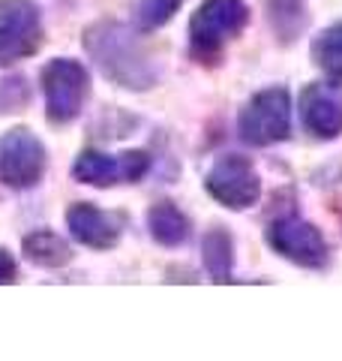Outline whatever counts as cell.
Returning a JSON list of instances; mask_svg holds the SVG:
<instances>
[{
	"label": "cell",
	"instance_id": "2e32d148",
	"mask_svg": "<svg viewBox=\"0 0 342 361\" xmlns=\"http://www.w3.org/2000/svg\"><path fill=\"white\" fill-rule=\"evenodd\" d=\"M184 4L186 0H139V6H135V27L141 33L165 27Z\"/></svg>",
	"mask_w": 342,
	"mask_h": 361
},
{
	"label": "cell",
	"instance_id": "ba28073f",
	"mask_svg": "<svg viewBox=\"0 0 342 361\" xmlns=\"http://www.w3.org/2000/svg\"><path fill=\"white\" fill-rule=\"evenodd\" d=\"M151 169V157L144 151H123L118 157L102 151H82L72 163L75 180L90 187H111V184H135Z\"/></svg>",
	"mask_w": 342,
	"mask_h": 361
},
{
	"label": "cell",
	"instance_id": "6da1fadb",
	"mask_svg": "<svg viewBox=\"0 0 342 361\" xmlns=\"http://www.w3.org/2000/svg\"><path fill=\"white\" fill-rule=\"evenodd\" d=\"M84 49L96 61L102 75L129 90H147L156 85V66L141 45L139 33L120 21H96L84 30Z\"/></svg>",
	"mask_w": 342,
	"mask_h": 361
},
{
	"label": "cell",
	"instance_id": "e0dca14e",
	"mask_svg": "<svg viewBox=\"0 0 342 361\" xmlns=\"http://www.w3.org/2000/svg\"><path fill=\"white\" fill-rule=\"evenodd\" d=\"M267 9H270L273 25L282 33V39H291L306 25L303 0H267Z\"/></svg>",
	"mask_w": 342,
	"mask_h": 361
},
{
	"label": "cell",
	"instance_id": "8fae6325",
	"mask_svg": "<svg viewBox=\"0 0 342 361\" xmlns=\"http://www.w3.org/2000/svg\"><path fill=\"white\" fill-rule=\"evenodd\" d=\"M66 226H70L72 238L78 244L90 247V250H111L120 241V232H123V220L118 214L99 211L90 202H75L66 211Z\"/></svg>",
	"mask_w": 342,
	"mask_h": 361
},
{
	"label": "cell",
	"instance_id": "d6986e66",
	"mask_svg": "<svg viewBox=\"0 0 342 361\" xmlns=\"http://www.w3.org/2000/svg\"><path fill=\"white\" fill-rule=\"evenodd\" d=\"M15 274H18V268H15L13 253L0 247V283H15Z\"/></svg>",
	"mask_w": 342,
	"mask_h": 361
},
{
	"label": "cell",
	"instance_id": "4fadbf2b",
	"mask_svg": "<svg viewBox=\"0 0 342 361\" xmlns=\"http://www.w3.org/2000/svg\"><path fill=\"white\" fill-rule=\"evenodd\" d=\"M201 259L208 274L216 280V283H228L234 274V241L225 229H210L201 241Z\"/></svg>",
	"mask_w": 342,
	"mask_h": 361
},
{
	"label": "cell",
	"instance_id": "277c9868",
	"mask_svg": "<svg viewBox=\"0 0 342 361\" xmlns=\"http://www.w3.org/2000/svg\"><path fill=\"white\" fill-rule=\"evenodd\" d=\"M42 90H45V115L51 123H70L82 115L90 78L87 70L72 58H57L45 63L42 70Z\"/></svg>",
	"mask_w": 342,
	"mask_h": 361
},
{
	"label": "cell",
	"instance_id": "30bf717a",
	"mask_svg": "<svg viewBox=\"0 0 342 361\" xmlns=\"http://www.w3.org/2000/svg\"><path fill=\"white\" fill-rule=\"evenodd\" d=\"M300 121L315 139H336L342 133V85H306L300 90Z\"/></svg>",
	"mask_w": 342,
	"mask_h": 361
},
{
	"label": "cell",
	"instance_id": "7c38bea8",
	"mask_svg": "<svg viewBox=\"0 0 342 361\" xmlns=\"http://www.w3.org/2000/svg\"><path fill=\"white\" fill-rule=\"evenodd\" d=\"M147 229H151L153 241L163 247H180L189 241V217L180 211L175 202H156V205L147 211Z\"/></svg>",
	"mask_w": 342,
	"mask_h": 361
},
{
	"label": "cell",
	"instance_id": "3957f363",
	"mask_svg": "<svg viewBox=\"0 0 342 361\" xmlns=\"http://www.w3.org/2000/svg\"><path fill=\"white\" fill-rule=\"evenodd\" d=\"M237 133L246 145L255 148H267L291 133V99L285 87H267L243 106L241 118H237Z\"/></svg>",
	"mask_w": 342,
	"mask_h": 361
},
{
	"label": "cell",
	"instance_id": "9a60e30c",
	"mask_svg": "<svg viewBox=\"0 0 342 361\" xmlns=\"http://www.w3.org/2000/svg\"><path fill=\"white\" fill-rule=\"evenodd\" d=\"M312 61L334 85H342V21L324 27L312 39Z\"/></svg>",
	"mask_w": 342,
	"mask_h": 361
},
{
	"label": "cell",
	"instance_id": "52a82bcc",
	"mask_svg": "<svg viewBox=\"0 0 342 361\" xmlns=\"http://www.w3.org/2000/svg\"><path fill=\"white\" fill-rule=\"evenodd\" d=\"M45 175V148L25 127L9 130L0 139V180L13 190L37 187Z\"/></svg>",
	"mask_w": 342,
	"mask_h": 361
},
{
	"label": "cell",
	"instance_id": "8992f818",
	"mask_svg": "<svg viewBox=\"0 0 342 361\" xmlns=\"http://www.w3.org/2000/svg\"><path fill=\"white\" fill-rule=\"evenodd\" d=\"M204 187L208 193L225 208L243 211L253 208L258 196H261V180L258 172L253 169V163L241 154H225L213 163V169L204 178Z\"/></svg>",
	"mask_w": 342,
	"mask_h": 361
},
{
	"label": "cell",
	"instance_id": "9c48e42d",
	"mask_svg": "<svg viewBox=\"0 0 342 361\" xmlns=\"http://www.w3.org/2000/svg\"><path fill=\"white\" fill-rule=\"evenodd\" d=\"M267 244L282 259H289V262L300 265V268H324V262H327L324 235L318 232V226L306 223L300 217H282L277 223H270Z\"/></svg>",
	"mask_w": 342,
	"mask_h": 361
},
{
	"label": "cell",
	"instance_id": "ac0fdd59",
	"mask_svg": "<svg viewBox=\"0 0 342 361\" xmlns=\"http://www.w3.org/2000/svg\"><path fill=\"white\" fill-rule=\"evenodd\" d=\"M25 87V78H4L0 82V94H4L6 99L0 103V111H18L21 106H25V99H15V90Z\"/></svg>",
	"mask_w": 342,
	"mask_h": 361
},
{
	"label": "cell",
	"instance_id": "5b68a950",
	"mask_svg": "<svg viewBox=\"0 0 342 361\" xmlns=\"http://www.w3.org/2000/svg\"><path fill=\"white\" fill-rule=\"evenodd\" d=\"M42 45V16L33 0H0V66L37 54Z\"/></svg>",
	"mask_w": 342,
	"mask_h": 361
},
{
	"label": "cell",
	"instance_id": "7a4b0ae2",
	"mask_svg": "<svg viewBox=\"0 0 342 361\" xmlns=\"http://www.w3.org/2000/svg\"><path fill=\"white\" fill-rule=\"evenodd\" d=\"M249 25L243 0H204L189 21V54L198 63H216L222 49Z\"/></svg>",
	"mask_w": 342,
	"mask_h": 361
},
{
	"label": "cell",
	"instance_id": "5bb4252c",
	"mask_svg": "<svg viewBox=\"0 0 342 361\" xmlns=\"http://www.w3.org/2000/svg\"><path fill=\"white\" fill-rule=\"evenodd\" d=\"M21 250H25V256L33 265H42V268H61L72 259V247L51 229L30 232L25 244H21Z\"/></svg>",
	"mask_w": 342,
	"mask_h": 361
}]
</instances>
